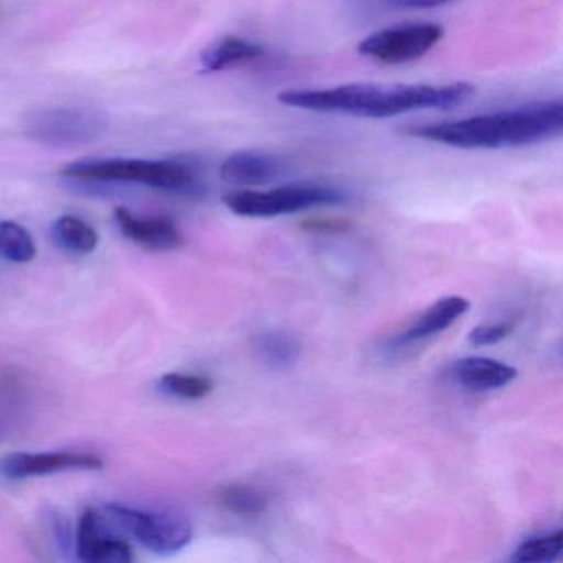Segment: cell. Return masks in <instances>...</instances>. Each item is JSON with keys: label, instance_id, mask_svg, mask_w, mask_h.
<instances>
[{"label": "cell", "instance_id": "6da1fadb", "mask_svg": "<svg viewBox=\"0 0 563 563\" xmlns=\"http://www.w3.org/2000/svg\"><path fill=\"white\" fill-rule=\"evenodd\" d=\"M470 84L431 85L351 84L328 90H286L278 95L285 107L345 117H400L424 110H453L474 97Z\"/></svg>", "mask_w": 563, "mask_h": 563}, {"label": "cell", "instance_id": "7a4b0ae2", "mask_svg": "<svg viewBox=\"0 0 563 563\" xmlns=\"http://www.w3.org/2000/svg\"><path fill=\"white\" fill-rule=\"evenodd\" d=\"M562 131V101H540L450 123L411 126L407 134L457 150H507L547 143L560 137Z\"/></svg>", "mask_w": 563, "mask_h": 563}, {"label": "cell", "instance_id": "3957f363", "mask_svg": "<svg viewBox=\"0 0 563 563\" xmlns=\"http://www.w3.org/2000/svg\"><path fill=\"white\" fill-rule=\"evenodd\" d=\"M68 180L143 184L177 196H202L203 184L189 161L84 159L62 169Z\"/></svg>", "mask_w": 563, "mask_h": 563}, {"label": "cell", "instance_id": "277c9868", "mask_svg": "<svg viewBox=\"0 0 563 563\" xmlns=\"http://www.w3.org/2000/svg\"><path fill=\"white\" fill-rule=\"evenodd\" d=\"M98 510L114 533L131 537L156 555H176L194 539L192 522L183 510H146L124 504H108Z\"/></svg>", "mask_w": 563, "mask_h": 563}, {"label": "cell", "instance_id": "5b68a950", "mask_svg": "<svg viewBox=\"0 0 563 563\" xmlns=\"http://www.w3.org/2000/svg\"><path fill=\"white\" fill-rule=\"evenodd\" d=\"M347 200L342 190L321 184H292L278 189L242 190L232 192L223 199L229 210L240 217L250 219H272V217L289 216L321 206H339Z\"/></svg>", "mask_w": 563, "mask_h": 563}, {"label": "cell", "instance_id": "8992f818", "mask_svg": "<svg viewBox=\"0 0 563 563\" xmlns=\"http://www.w3.org/2000/svg\"><path fill=\"white\" fill-rule=\"evenodd\" d=\"M108 120L101 111L85 107H54L34 110L25 117L24 133L48 147L88 146L103 137Z\"/></svg>", "mask_w": 563, "mask_h": 563}, {"label": "cell", "instance_id": "52a82bcc", "mask_svg": "<svg viewBox=\"0 0 563 563\" xmlns=\"http://www.w3.org/2000/svg\"><path fill=\"white\" fill-rule=\"evenodd\" d=\"M440 24L421 22L388 27L368 35L358 44V54L385 65L410 64L420 60L443 38Z\"/></svg>", "mask_w": 563, "mask_h": 563}, {"label": "cell", "instance_id": "ba28073f", "mask_svg": "<svg viewBox=\"0 0 563 563\" xmlns=\"http://www.w3.org/2000/svg\"><path fill=\"white\" fill-rule=\"evenodd\" d=\"M103 467L100 456L84 451H15L0 457V476L11 481L51 476L65 471H100Z\"/></svg>", "mask_w": 563, "mask_h": 563}, {"label": "cell", "instance_id": "9c48e42d", "mask_svg": "<svg viewBox=\"0 0 563 563\" xmlns=\"http://www.w3.org/2000/svg\"><path fill=\"white\" fill-rule=\"evenodd\" d=\"M75 552L87 563H130L134 559L130 543L104 523L98 509H85L81 514Z\"/></svg>", "mask_w": 563, "mask_h": 563}, {"label": "cell", "instance_id": "30bf717a", "mask_svg": "<svg viewBox=\"0 0 563 563\" xmlns=\"http://www.w3.org/2000/svg\"><path fill=\"white\" fill-rule=\"evenodd\" d=\"M114 223L128 240L153 252H170L184 245L179 227L166 217L144 219V217L134 216L124 207H118L114 210Z\"/></svg>", "mask_w": 563, "mask_h": 563}, {"label": "cell", "instance_id": "8fae6325", "mask_svg": "<svg viewBox=\"0 0 563 563\" xmlns=\"http://www.w3.org/2000/svg\"><path fill=\"white\" fill-rule=\"evenodd\" d=\"M467 309H470V301L463 296H446V298L438 299L410 328L388 339L385 344L387 351H401L415 342L424 341V339L446 331L454 321L466 314Z\"/></svg>", "mask_w": 563, "mask_h": 563}, {"label": "cell", "instance_id": "7c38bea8", "mask_svg": "<svg viewBox=\"0 0 563 563\" xmlns=\"http://www.w3.org/2000/svg\"><path fill=\"white\" fill-rule=\"evenodd\" d=\"M285 173L282 161L268 154L243 153L233 154L220 167V177L230 186L258 187L273 183Z\"/></svg>", "mask_w": 563, "mask_h": 563}, {"label": "cell", "instance_id": "4fadbf2b", "mask_svg": "<svg viewBox=\"0 0 563 563\" xmlns=\"http://www.w3.org/2000/svg\"><path fill=\"white\" fill-rule=\"evenodd\" d=\"M451 372L461 387L476 391L497 390L517 377L516 367L489 357L461 358Z\"/></svg>", "mask_w": 563, "mask_h": 563}, {"label": "cell", "instance_id": "5bb4252c", "mask_svg": "<svg viewBox=\"0 0 563 563\" xmlns=\"http://www.w3.org/2000/svg\"><path fill=\"white\" fill-rule=\"evenodd\" d=\"M265 54L263 45L242 37H223L200 55L203 74H217L236 65L249 64Z\"/></svg>", "mask_w": 563, "mask_h": 563}, {"label": "cell", "instance_id": "9a60e30c", "mask_svg": "<svg viewBox=\"0 0 563 563\" xmlns=\"http://www.w3.org/2000/svg\"><path fill=\"white\" fill-rule=\"evenodd\" d=\"M253 349L262 362L275 371L295 367L302 351L298 338L285 331L260 332L253 338Z\"/></svg>", "mask_w": 563, "mask_h": 563}, {"label": "cell", "instance_id": "2e32d148", "mask_svg": "<svg viewBox=\"0 0 563 563\" xmlns=\"http://www.w3.org/2000/svg\"><path fill=\"white\" fill-rule=\"evenodd\" d=\"M55 245L70 255H90L100 243L97 230L77 216L58 217L52 225Z\"/></svg>", "mask_w": 563, "mask_h": 563}, {"label": "cell", "instance_id": "e0dca14e", "mask_svg": "<svg viewBox=\"0 0 563 563\" xmlns=\"http://www.w3.org/2000/svg\"><path fill=\"white\" fill-rule=\"evenodd\" d=\"M219 503L230 514L245 519L262 516L269 506V496L253 484H230L219 494Z\"/></svg>", "mask_w": 563, "mask_h": 563}, {"label": "cell", "instance_id": "ac0fdd59", "mask_svg": "<svg viewBox=\"0 0 563 563\" xmlns=\"http://www.w3.org/2000/svg\"><path fill=\"white\" fill-rule=\"evenodd\" d=\"M35 256H37V245L24 227L11 220L0 222V260L14 265H25Z\"/></svg>", "mask_w": 563, "mask_h": 563}, {"label": "cell", "instance_id": "d6986e66", "mask_svg": "<svg viewBox=\"0 0 563 563\" xmlns=\"http://www.w3.org/2000/svg\"><path fill=\"white\" fill-rule=\"evenodd\" d=\"M157 388L164 395L180 400H202L213 391V382L206 375L170 372L157 380Z\"/></svg>", "mask_w": 563, "mask_h": 563}, {"label": "cell", "instance_id": "ffe728a7", "mask_svg": "<svg viewBox=\"0 0 563 563\" xmlns=\"http://www.w3.org/2000/svg\"><path fill=\"white\" fill-rule=\"evenodd\" d=\"M562 549L563 532L562 530H555V532L545 533V536L523 540L517 547L510 560L519 563L553 562L562 555Z\"/></svg>", "mask_w": 563, "mask_h": 563}, {"label": "cell", "instance_id": "44dd1931", "mask_svg": "<svg viewBox=\"0 0 563 563\" xmlns=\"http://www.w3.org/2000/svg\"><path fill=\"white\" fill-rule=\"evenodd\" d=\"M22 385L18 377H0V440L12 433L22 408Z\"/></svg>", "mask_w": 563, "mask_h": 563}, {"label": "cell", "instance_id": "7402d4cb", "mask_svg": "<svg viewBox=\"0 0 563 563\" xmlns=\"http://www.w3.org/2000/svg\"><path fill=\"white\" fill-rule=\"evenodd\" d=\"M512 321L493 322V324H481L470 332V342L476 347H486V345L499 344L510 332L514 331Z\"/></svg>", "mask_w": 563, "mask_h": 563}, {"label": "cell", "instance_id": "603a6c76", "mask_svg": "<svg viewBox=\"0 0 563 563\" xmlns=\"http://www.w3.org/2000/svg\"><path fill=\"white\" fill-rule=\"evenodd\" d=\"M301 229L312 233H344L352 229L351 220L332 219V217H314L305 220Z\"/></svg>", "mask_w": 563, "mask_h": 563}, {"label": "cell", "instance_id": "cb8c5ba5", "mask_svg": "<svg viewBox=\"0 0 563 563\" xmlns=\"http://www.w3.org/2000/svg\"><path fill=\"white\" fill-rule=\"evenodd\" d=\"M451 0H380L385 8L417 11V9H434L448 4Z\"/></svg>", "mask_w": 563, "mask_h": 563}]
</instances>
